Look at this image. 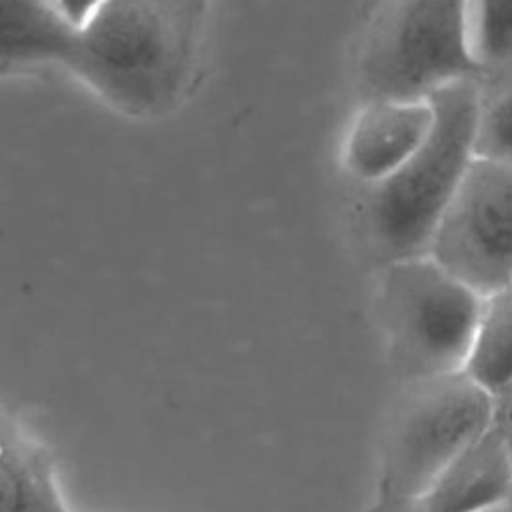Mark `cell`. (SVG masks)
<instances>
[{
	"mask_svg": "<svg viewBox=\"0 0 512 512\" xmlns=\"http://www.w3.org/2000/svg\"><path fill=\"white\" fill-rule=\"evenodd\" d=\"M478 80L430 96L434 126L424 144L390 176L362 186L358 222L382 264L424 256L474 160Z\"/></svg>",
	"mask_w": 512,
	"mask_h": 512,
	"instance_id": "2",
	"label": "cell"
},
{
	"mask_svg": "<svg viewBox=\"0 0 512 512\" xmlns=\"http://www.w3.org/2000/svg\"><path fill=\"white\" fill-rule=\"evenodd\" d=\"M368 512H404V508H388V506H378V504H374Z\"/></svg>",
	"mask_w": 512,
	"mask_h": 512,
	"instance_id": "17",
	"label": "cell"
},
{
	"mask_svg": "<svg viewBox=\"0 0 512 512\" xmlns=\"http://www.w3.org/2000/svg\"><path fill=\"white\" fill-rule=\"evenodd\" d=\"M482 302L428 254L382 264L376 314L398 384L462 372Z\"/></svg>",
	"mask_w": 512,
	"mask_h": 512,
	"instance_id": "3",
	"label": "cell"
},
{
	"mask_svg": "<svg viewBox=\"0 0 512 512\" xmlns=\"http://www.w3.org/2000/svg\"><path fill=\"white\" fill-rule=\"evenodd\" d=\"M462 372L490 396L512 382V286L484 296Z\"/></svg>",
	"mask_w": 512,
	"mask_h": 512,
	"instance_id": "11",
	"label": "cell"
},
{
	"mask_svg": "<svg viewBox=\"0 0 512 512\" xmlns=\"http://www.w3.org/2000/svg\"><path fill=\"white\" fill-rule=\"evenodd\" d=\"M76 32L48 0H0V72L34 64L68 68Z\"/></svg>",
	"mask_w": 512,
	"mask_h": 512,
	"instance_id": "9",
	"label": "cell"
},
{
	"mask_svg": "<svg viewBox=\"0 0 512 512\" xmlns=\"http://www.w3.org/2000/svg\"><path fill=\"white\" fill-rule=\"evenodd\" d=\"M478 512H512V492H508L504 498L496 500L494 504H490Z\"/></svg>",
	"mask_w": 512,
	"mask_h": 512,
	"instance_id": "16",
	"label": "cell"
},
{
	"mask_svg": "<svg viewBox=\"0 0 512 512\" xmlns=\"http://www.w3.org/2000/svg\"><path fill=\"white\" fill-rule=\"evenodd\" d=\"M72 26L80 28L102 0H48Z\"/></svg>",
	"mask_w": 512,
	"mask_h": 512,
	"instance_id": "15",
	"label": "cell"
},
{
	"mask_svg": "<svg viewBox=\"0 0 512 512\" xmlns=\"http://www.w3.org/2000/svg\"><path fill=\"white\" fill-rule=\"evenodd\" d=\"M492 424V396L464 372L400 384L378 470V506L410 508Z\"/></svg>",
	"mask_w": 512,
	"mask_h": 512,
	"instance_id": "4",
	"label": "cell"
},
{
	"mask_svg": "<svg viewBox=\"0 0 512 512\" xmlns=\"http://www.w3.org/2000/svg\"><path fill=\"white\" fill-rule=\"evenodd\" d=\"M428 256L480 296L512 286V162H470Z\"/></svg>",
	"mask_w": 512,
	"mask_h": 512,
	"instance_id": "6",
	"label": "cell"
},
{
	"mask_svg": "<svg viewBox=\"0 0 512 512\" xmlns=\"http://www.w3.org/2000/svg\"><path fill=\"white\" fill-rule=\"evenodd\" d=\"M0 512H66L52 460L0 412Z\"/></svg>",
	"mask_w": 512,
	"mask_h": 512,
	"instance_id": "10",
	"label": "cell"
},
{
	"mask_svg": "<svg viewBox=\"0 0 512 512\" xmlns=\"http://www.w3.org/2000/svg\"><path fill=\"white\" fill-rule=\"evenodd\" d=\"M492 426L500 434L512 460V382L492 394Z\"/></svg>",
	"mask_w": 512,
	"mask_h": 512,
	"instance_id": "14",
	"label": "cell"
},
{
	"mask_svg": "<svg viewBox=\"0 0 512 512\" xmlns=\"http://www.w3.org/2000/svg\"><path fill=\"white\" fill-rule=\"evenodd\" d=\"M434 126L430 98H368L344 138L346 172L362 186L398 170L428 138Z\"/></svg>",
	"mask_w": 512,
	"mask_h": 512,
	"instance_id": "7",
	"label": "cell"
},
{
	"mask_svg": "<svg viewBox=\"0 0 512 512\" xmlns=\"http://www.w3.org/2000/svg\"><path fill=\"white\" fill-rule=\"evenodd\" d=\"M474 158L512 162V62L478 78Z\"/></svg>",
	"mask_w": 512,
	"mask_h": 512,
	"instance_id": "12",
	"label": "cell"
},
{
	"mask_svg": "<svg viewBox=\"0 0 512 512\" xmlns=\"http://www.w3.org/2000/svg\"><path fill=\"white\" fill-rule=\"evenodd\" d=\"M468 46V0H382L358 54V86L368 98H430L478 80Z\"/></svg>",
	"mask_w": 512,
	"mask_h": 512,
	"instance_id": "5",
	"label": "cell"
},
{
	"mask_svg": "<svg viewBox=\"0 0 512 512\" xmlns=\"http://www.w3.org/2000/svg\"><path fill=\"white\" fill-rule=\"evenodd\" d=\"M208 0H102L68 70L130 116L170 110L192 80Z\"/></svg>",
	"mask_w": 512,
	"mask_h": 512,
	"instance_id": "1",
	"label": "cell"
},
{
	"mask_svg": "<svg viewBox=\"0 0 512 512\" xmlns=\"http://www.w3.org/2000/svg\"><path fill=\"white\" fill-rule=\"evenodd\" d=\"M468 46L482 72L512 62V0H468Z\"/></svg>",
	"mask_w": 512,
	"mask_h": 512,
	"instance_id": "13",
	"label": "cell"
},
{
	"mask_svg": "<svg viewBox=\"0 0 512 512\" xmlns=\"http://www.w3.org/2000/svg\"><path fill=\"white\" fill-rule=\"evenodd\" d=\"M512 492V460L490 428L464 448L434 480L418 512H478Z\"/></svg>",
	"mask_w": 512,
	"mask_h": 512,
	"instance_id": "8",
	"label": "cell"
}]
</instances>
